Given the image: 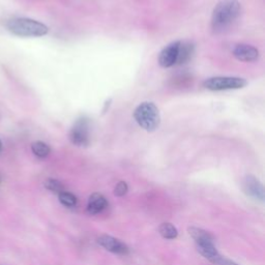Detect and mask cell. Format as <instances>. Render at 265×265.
<instances>
[{"instance_id": "cell-1", "label": "cell", "mask_w": 265, "mask_h": 265, "mask_svg": "<svg viewBox=\"0 0 265 265\" xmlns=\"http://www.w3.org/2000/svg\"><path fill=\"white\" fill-rule=\"evenodd\" d=\"M241 6L237 0H223L213 13L211 27L216 32H221L230 27L239 17Z\"/></svg>"}, {"instance_id": "cell-2", "label": "cell", "mask_w": 265, "mask_h": 265, "mask_svg": "<svg viewBox=\"0 0 265 265\" xmlns=\"http://www.w3.org/2000/svg\"><path fill=\"white\" fill-rule=\"evenodd\" d=\"M8 29L18 35V37H25V38H38L46 35L49 31L48 27L32 19L28 18H18V19H13L8 23Z\"/></svg>"}, {"instance_id": "cell-3", "label": "cell", "mask_w": 265, "mask_h": 265, "mask_svg": "<svg viewBox=\"0 0 265 265\" xmlns=\"http://www.w3.org/2000/svg\"><path fill=\"white\" fill-rule=\"evenodd\" d=\"M134 117L138 125L147 132H154L160 127V112L153 103H141L134 111Z\"/></svg>"}, {"instance_id": "cell-4", "label": "cell", "mask_w": 265, "mask_h": 265, "mask_svg": "<svg viewBox=\"0 0 265 265\" xmlns=\"http://www.w3.org/2000/svg\"><path fill=\"white\" fill-rule=\"evenodd\" d=\"M246 84V80L238 77H213L203 82V86L211 92L240 90Z\"/></svg>"}, {"instance_id": "cell-5", "label": "cell", "mask_w": 265, "mask_h": 265, "mask_svg": "<svg viewBox=\"0 0 265 265\" xmlns=\"http://www.w3.org/2000/svg\"><path fill=\"white\" fill-rule=\"evenodd\" d=\"M69 140L74 145L85 147L90 144V119L79 117L69 132Z\"/></svg>"}, {"instance_id": "cell-6", "label": "cell", "mask_w": 265, "mask_h": 265, "mask_svg": "<svg viewBox=\"0 0 265 265\" xmlns=\"http://www.w3.org/2000/svg\"><path fill=\"white\" fill-rule=\"evenodd\" d=\"M242 186L246 195L259 201L264 200V188L255 176L246 175L243 180Z\"/></svg>"}, {"instance_id": "cell-7", "label": "cell", "mask_w": 265, "mask_h": 265, "mask_svg": "<svg viewBox=\"0 0 265 265\" xmlns=\"http://www.w3.org/2000/svg\"><path fill=\"white\" fill-rule=\"evenodd\" d=\"M98 242L104 249L113 254L127 255L129 253V248L127 246V244H125L122 241H120L119 239L113 236L102 235L101 237H99Z\"/></svg>"}, {"instance_id": "cell-8", "label": "cell", "mask_w": 265, "mask_h": 265, "mask_svg": "<svg viewBox=\"0 0 265 265\" xmlns=\"http://www.w3.org/2000/svg\"><path fill=\"white\" fill-rule=\"evenodd\" d=\"M180 44L181 41H176L163 49L160 56H158V63H160L162 67L168 68L176 64V61H178Z\"/></svg>"}, {"instance_id": "cell-9", "label": "cell", "mask_w": 265, "mask_h": 265, "mask_svg": "<svg viewBox=\"0 0 265 265\" xmlns=\"http://www.w3.org/2000/svg\"><path fill=\"white\" fill-rule=\"evenodd\" d=\"M233 55L239 61L252 62L259 58V51L251 45L239 44L233 49Z\"/></svg>"}, {"instance_id": "cell-10", "label": "cell", "mask_w": 265, "mask_h": 265, "mask_svg": "<svg viewBox=\"0 0 265 265\" xmlns=\"http://www.w3.org/2000/svg\"><path fill=\"white\" fill-rule=\"evenodd\" d=\"M197 249L198 252L207 260L210 262H213L215 264H218L219 261L221 260V256L216 249V246L214 244V241H202V242H197Z\"/></svg>"}, {"instance_id": "cell-11", "label": "cell", "mask_w": 265, "mask_h": 265, "mask_svg": "<svg viewBox=\"0 0 265 265\" xmlns=\"http://www.w3.org/2000/svg\"><path fill=\"white\" fill-rule=\"evenodd\" d=\"M108 206V201L101 194H93L87 202V213L90 215H97L102 213Z\"/></svg>"}, {"instance_id": "cell-12", "label": "cell", "mask_w": 265, "mask_h": 265, "mask_svg": "<svg viewBox=\"0 0 265 265\" xmlns=\"http://www.w3.org/2000/svg\"><path fill=\"white\" fill-rule=\"evenodd\" d=\"M194 52H195V46L191 42H181L179 48V55L176 64H185L187 63L193 56Z\"/></svg>"}, {"instance_id": "cell-13", "label": "cell", "mask_w": 265, "mask_h": 265, "mask_svg": "<svg viewBox=\"0 0 265 265\" xmlns=\"http://www.w3.org/2000/svg\"><path fill=\"white\" fill-rule=\"evenodd\" d=\"M189 233L194 239H195L196 243L202 242V241H214V236L211 235L208 231L203 230V229L201 228L191 227L189 228Z\"/></svg>"}, {"instance_id": "cell-14", "label": "cell", "mask_w": 265, "mask_h": 265, "mask_svg": "<svg viewBox=\"0 0 265 265\" xmlns=\"http://www.w3.org/2000/svg\"><path fill=\"white\" fill-rule=\"evenodd\" d=\"M31 150H32L34 155H37L38 157H41V158L47 157L51 152L49 145L46 144L45 142H42V141H37V142H33L31 144Z\"/></svg>"}, {"instance_id": "cell-15", "label": "cell", "mask_w": 265, "mask_h": 265, "mask_svg": "<svg viewBox=\"0 0 265 265\" xmlns=\"http://www.w3.org/2000/svg\"><path fill=\"white\" fill-rule=\"evenodd\" d=\"M160 234L166 239H175L179 235L178 229L170 223H163L158 228Z\"/></svg>"}, {"instance_id": "cell-16", "label": "cell", "mask_w": 265, "mask_h": 265, "mask_svg": "<svg viewBox=\"0 0 265 265\" xmlns=\"http://www.w3.org/2000/svg\"><path fill=\"white\" fill-rule=\"evenodd\" d=\"M59 201L62 205L66 207H75L77 205V198L72 193H68L65 191L59 194Z\"/></svg>"}, {"instance_id": "cell-17", "label": "cell", "mask_w": 265, "mask_h": 265, "mask_svg": "<svg viewBox=\"0 0 265 265\" xmlns=\"http://www.w3.org/2000/svg\"><path fill=\"white\" fill-rule=\"evenodd\" d=\"M45 188L53 193H55V194H59L64 192V187L63 185L57 181V180H54V179H49L45 182Z\"/></svg>"}, {"instance_id": "cell-18", "label": "cell", "mask_w": 265, "mask_h": 265, "mask_svg": "<svg viewBox=\"0 0 265 265\" xmlns=\"http://www.w3.org/2000/svg\"><path fill=\"white\" fill-rule=\"evenodd\" d=\"M128 191H129L128 184L126 182H119L114 189V195L117 197H122L126 195Z\"/></svg>"}, {"instance_id": "cell-19", "label": "cell", "mask_w": 265, "mask_h": 265, "mask_svg": "<svg viewBox=\"0 0 265 265\" xmlns=\"http://www.w3.org/2000/svg\"><path fill=\"white\" fill-rule=\"evenodd\" d=\"M218 265H237L235 262L231 261V260H227L224 258H221V260L219 261Z\"/></svg>"}, {"instance_id": "cell-20", "label": "cell", "mask_w": 265, "mask_h": 265, "mask_svg": "<svg viewBox=\"0 0 265 265\" xmlns=\"http://www.w3.org/2000/svg\"><path fill=\"white\" fill-rule=\"evenodd\" d=\"M111 103H112V99H109L108 101H106V103H105V105H104V108H103V114H105L106 112H107V110H108L109 107H110Z\"/></svg>"}, {"instance_id": "cell-21", "label": "cell", "mask_w": 265, "mask_h": 265, "mask_svg": "<svg viewBox=\"0 0 265 265\" xmlns=\"http://www.w3.org/2000/svg\"><path fill=\"white\" fill-rule=\"evenodd\" d=\"M3 149V143H2V141H0V151H2Z\"/></svg>"}, {"instance_id": "cell-22", "label": "cell", "mask_w": 265, "mask_h": 265, "mask_svg": "<svg viewBox=\"0 0 265 265\" xmlns=\"http://www.w3.org/2000/svg\"><path fill=\"white\" fill-rule=\"evenodd\" d=\"M0 183H2V175H0Z\"/></svg>"}]
</instances>
